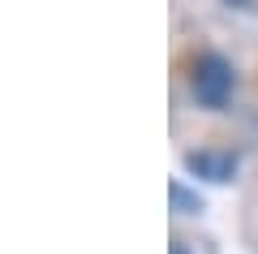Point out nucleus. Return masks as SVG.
Masks as SVG:
<instances>
[{"instance_id":"f257e3e1","label":"nucleus","mask_w":258,"mask_h":254,"mask_svg":"<svg viewBox=\"0 0 258 254\" xmlns=\"http://www.w3.org/2000/svg\"><path fill=\"white\" fill-rule=\"evenodd\" d=\"M194 95H198V104H207V108H224L232 95V65L224 61V56H203L198 61V69H194Z\"/></svg>"},{"instance_id":"f03ea898","label":"nucleus","mask_w":258,"mask_h":254,"mask_svg":"<svg viewBox=\"0 0 258 254\" xmlns=\"http://www.w3.org/2000/svg\"><path fill=\"white\" fill-rule=\"evenodd\" d=\"M185 164H189L198 177H207V181H228V177L237 173V155H215V151H194Z\"/></svg>"},{"instance_id":"7ed1b4c3","label":"nucleus","mask_w":258,"mask_h":254,"mask_svg":"<svg viewBox=\"0 0 258 254\" xmlns=\"http://www.w3.org/2000/svg\"><path fill=\"white\" fill-rule=\"evenodd\" d=\"M172 202H176V211H189V207H198V202H194V198H189V194H185L176 181H172Z\"/></svg>"},{"instance_id":"20e7f679","label":"nucleus","mask_w":258,"mask_h":254,"mask_svg":"<svg viewBox=\"0 0 258 254\" xmlns=\"http://www.w3.org/2000/svg\"><path fill=\"white\" fill-rule=\"evenodd\" d=\"M172 254H185V245H172Z\"/></svg>"},{"instance_id":"39448f33","label":"nucleus","mask_w":258,"mask_h":254,"mask_svg":"<svg viewBox=\"0 0 258 254\" xmlns=\"http://www.w3.org/2000/svg\"><path fill=\"white\" fill-rule=\"evenodd\" d=\"M254 129H258V121H254Z\"/></svg>"}]
</instances>
